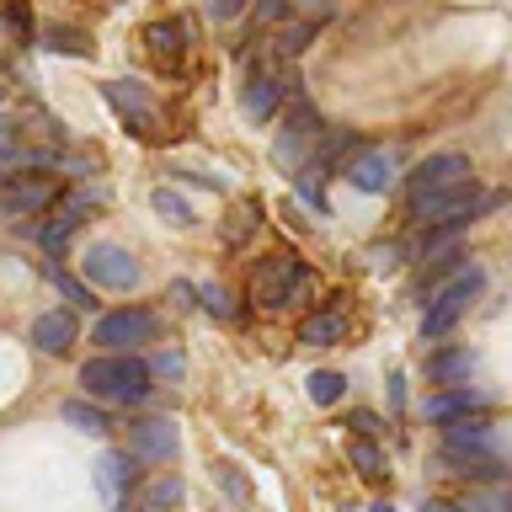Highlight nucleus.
Wrapping results in <instances>:
<instances>
[{"mask_svg": "<svg viewBox=\"0 0 512 512\" xmlns=\"http://www.w3.org/2000/svg\"><path fill=\"white\" fill-rule=\"evenodd\" d=\"M150 379L155 374L139 358H128V352H107V358H91L80 368L86 395L112 400V406H144V400H150Z\"/></svg>", "mask_w": 512, "mask_h": 512, "instance_id": "obj_1", "label": "nucleus"}, {"mask_svg": "<svg viewBox=\"0 0 512 512\" xmlns=\"http://www.w3.org/2000/svg\"><path fill=\"white\" fill-rule=\"evenodd\" d=\"M480 288H486V272H480V267H464V272H454V278H448L438 294L427 299V315H422V336H427V342L448 336L464 315H470V304L480 299Z\"/></svg>", "mask_w": 512, "mask_h": 512, "instance_id": "obj_2", "label": "nucleus"}, {"mask_svg": "<svg viewBox=\"0 0 512 512\" xmlns=\"http://www.w3.org/2000/svg\"><path fill=\"white\" fill-rule=\"evenodd\" d=\"M304 288H310V267L299 262V256H272V262L256 267L251 278V294L267 304V310H283V304H294Z\"/></svg>", "mask_w": 512, "mask_h": 512, "instance_id": "obj_3", "label": "nucleus"}, {"mask_svg": "<svg viewBox=\"0 0 512 512\" xmlns=\"http://www.w3.org/2000/svg\"><path fill=\"white\" fill-rule=\"evenodd\" d=\"M459 187H475V171L464 155H432L411 171V203L443 198V192H459Z\"/></svg>", "mask_w": 512, "mask_h": 512, "instance_id": "obj_4", "label": "nucleus"}, {"mask_svg": "<svg viewBox=\"0 0 512 512\" xmlns=\"http://www.w3.org/2000/svg\"><path fill=\"white\" fill-rule=\"evenodd\" d=\"M80 272H86L91 283H102V288H118V294H128V288H139V262L128 256L123 246H86V256H80Z\"/></svg>", "mask_w": 512, "mask_h": 512, "instance_id": "obj_5", "label": "nucleus"}, {"mask_svg": "<svg viewBox=\"0 0 512 512\" xmlns=\"http://www.w3.org/2000/svg\"><path fill=\"white\" fill-rule=\"evenodd\" d=\"M144 342H155V315L150 310H112L96 320V347L107 352H134Z\"/></svg>", "mask_w": 512, "mask_h": 512, "instance_id": "obj_6", "label": "nucleus"}, {"mask_svg": "<svg viewBox=\"0 0 512 512\" xmlns=\"http://www.w3.org/2000/svg\"><path fill=\"white\" fill-rule=\"evenodd\" d=\"M107 102L118 118L134 123V134H155V107H150V96H144V86H134V80H107Z\"/></svg>", "mask_w": 512, "mask_h": 512, "instance_id": "obj_7", "label": "nucleus"}, {"mask_svg": "<svg viewBox=\"0 0 512 512\" xmlns=\"http://www.w3.org/2000/svg\"><path fill=\"white\" fill-rule=\"evenodd\" d=\"M176 422H166V416H150V422H134L128 427V448H134L139 459H171L176 454Z\"/></svg>", "mask_w": 512, "mask_h": 512, "instance_id": "obj_8", "label": "nucleus"}, {"mask_svg": "<svg viewBox=\"0 0 512 512\" xmlns=\"http://www.w3.org/2000/svg\"><path fill=\"white\" fill-rule=\"evenodd\" d=\"M32 347L48 352V358H64L75 347V315L70 310H43L32 320Z\"/></svg>", "mask_w": 512, "mask_h": 512, "instance_id": "obj_9", "label": "nucleus"}, {"mask_svg": "<svg viewBox=\"0 0 512 512\" xmlns=\"http://www.w3.org/2000/svg\"><path fill=\"white\" fill-rule=\"evenodd\" d=\"M347 182L358 192H390L395 187V155L390 150H368L347 166Z\"/></svg>", "mask_w": 512, "mask_h": 512, "instance_id": "obj_10", "label": "nucleus"}, {"mask_svg": "<svg viewBox=\"0 0 512 512\" xmlns=\"http://www.w3.org/2000/svg\"><path fill=\"white\" fill-rule=\"evenodd\" d=\"M443 448H454V454H486V459H496L491 422H486V416H464V422H448Z\"/></svg>", "mask_w": 512, "mask_h": 512, "instance_id": "obj_11", "label": "nucleus"}, {"mask_svg": "<svg viewBox=\"0 0 512 512\" xmlns=\"http://www.w3.org/2000/svg\"><path fill=\"white\" fill-rule=\"evenodd\" d=\"M278 96H283V80L278 75H267V70H256L246 80V96H240V112H246L251 123H267L272 112H278Z\"/></svg>", "mask_w": 512, "mask_h": 512, "instance_id": "obj_12", "label": "nucleus"}, {"mask_svg": "<svg viewBox=\"0 0 512 512\" xmlns=\"http://www.w3.org/2000/svg\"><path fill=\"white\" fill-rule=\"evenodd\" d=\"M320 134V123H315V112L310 107H294V118H288V134L278 139V166H288L294 171V160H304V150H310V139Z\"/></svg>", "mask_w": 512, "mask_h": 512, "instance_id": "obj_13", "label": "nucleus"}, {"mask_svg": "<svg viewBox=\"0 0 512 512\" xmlns=\"http://www.w3.org/2000/svg\"><path fill=\"white\" fill-rule=\"evenodd\" d=\"M96 486H102V496L112 507L128 502V491H134V459L128 454H102L96 459Z\"/></svg>", "mask_w": 512, "mask_h": 512, "instance_id": "obj_14", "label": "nucleus"}, {"mask_svg": "<svg viewBox=\"0 0 512 512\" xmlns=\"http://www.w3.org/2000/svg\"><path fill=\"white\" fill-rule=\"evenodd\" d=\"M470 411H486V395L470 390V384H459V390L427 400V416H432V422H464Z\"/></svg>", "mask_w": 512, "mask_h": 512, "instance_id": "obj_15", "label": "nucleus"}, {"mask_svg": "<svg viewBox=\"0 0 512 512\" xmlns=\"http://www.w3.org/2000/svg\"><path fill=\"white\" fill-rule=\"evenodd\" d=\"M427 374H432V384H470V374H475V352L470 347H448V352H438V358L427 363Z\"/></svg>", "mask_w": 512, "mask_h": 512, "instance_id": "obj_16", "label": "nucleus"}, {"mask_svg": "<svg viewBox=\"0 0 512 512\" xmlns=\"http://www.w3.org/2000/svg\"><path fill=\"white\" fill-rule=\"evenodd\" d=\"M48 208V187L43 182H32V187H16L0 198V219H16V214H43Z\"/></svg>", "mask_w": 512, "mask_h": 512, "instance_id": "obj_17", "label": "nucleus"}, {"mask_svg": "<svg viewBox=\"0 0 512 512\" xmlns=\"http://www.w3.org/2000/svg\"><path fill=\"white\" fill-rule=\"evenodd\" d=\"M443 464L454 475H464V480H496V475H502V464H496V459H486V454H454V448H443Z\"/></svg>", "mask_w": 512, "mask_h": 512, "instance_id": "obj_18", "label": "nucleus"}, {"mask_svg": "<svg viewBox=\"0 0 512 512\" xmlns=\"http://www.w3.org/2000/svg\"><path fill=\"white\" fill-rule=\"evenodd\" d=\"M64 422H70L75 432H86V438H102V432H107V411L91 406V400H64Z\"/></svg>", "mask_w": 512, "mask_h": 512, "instance_id": "obj_19", "label": "nucleus"}, {"mask_svg": "<svg viewBox=\"0 0 512 512\" xmlns=\"http://www.w3.org/2000/svg\"><path fill=\"white\" fill-rule=\"evenodd\" d=\"M299 342H310V347H331V342H342V315H336V310L310 315V320L299 326Z\"/></svg>", "mask_w": 512, "mask_h": 512, "instance_id": "obj_20", "label": "nucleus"}, {"mask_svg": "<svg viewBox=\"0 0 512 512\" xmlns=\"http://www.w3.org/2000/svg\"><path fill=\"white\" fill-rule=\"evenodd\" d=\"M80 219H86V203H70L59 219H48V224H43V251H48V256L64 251V240L75 235V224H80Z\"/></svg>", "mask_w": 512, "mask_h": 512, "instance_id": "obj_21", "label": "nucleus"}, {"mask_svg": "<svg viewBox=\"0 0 512 512\" xmlns=\"http://www.w3.org/2000/svg\"><path fill=\"white\" fill-rule=\"evenodd\" d=\"M155 214L160 219H166V224H176V230H187V224H192V208H187V198H176V192L171 187H155Z\"/></svg>", "mask_w": 512, "mask_h": 512, "instance_id": "obj_22", "label": "nucleus"}, {"mask_svg": "<svg viewBox=\"0 0 512 512\" xmlns=\"http://www.w3.org/2000/svg\"><path fill=\"white\" fill-rule=\"evenodd\" d=\"M352 470H358L363 480H384V475H390V470H384V454H379V448L368 443V438L352 443Z\"/></svg>", "mask_w": 512, "mask_h": 512, "instance_id": "obj_23", "label": "nucleus"}, {"mask_svg": "<svg viewBox=\"0 0 512 512\" xmlns=\"http://www.w3.org/2000/svg\"><path fill=\"white\" fill-rule=\"evenodd\" d=\"M144 38H150V48L160 59H182V27H176V22H155Z\"/></svg>", "mask_w": 512, "mask_h": 512, "instance_id": "obj_24", "label": "nucleus"}, {"mask_svg": "<svg viewBox=\"0 0 512 512\" xmlns=\"http://www.w3.org/2000/svg\"><path fill=\"white\" fill-rule=\"evenodd\" d=\"M342 390H347V379L331 374V368L310 374V400H315V406H336V400H342Z\"/></svg>", "mask_w": 512, "mask_h": 512, "instance_id": "obj_25", "label": "nucleus"}, {"mask_svg": "<svg viewBox=\"0 0 512 512\" xmlns=\"http://www.w3.org/2000/svg\"><path fill=\"white\" fill-rule=\"evenodd\" d=\"M176 502H182V480H176V475H160L155 486L144 491V507H150V512H160V507H176Z\"/></svg>", "mask_w": 512, "mask_h": 512, "instance_id": "obj_26", "label": "nucleus"}, {"mask_svg": "<svg viewBox=\"0 0 512 512\" xmlns=\"http://www.w3.org/2000/svg\"><path fill=\"white\" fill-rule=\"evenodd\" d=\"M48 278H54V288H59V294H64V299H70V304H75V310H91V304H96V299L86 294V288H80V283L70 278V272H59V267H48Z\"/></svg>", "mask_w": 512, "mask_h": 512, "instance_id": "obj_27", "label": "nucleus"}, {"mask_svg": "<svg viewBox=\"0 0 512 512\" xmlns=\"http://www.w3.org/2000/svg\"><path fill=\"white\" fill-rule=\"evenodd\" d=\"M464 512H512V486H496V491H486V496H475Z\"/></svg>", "mask_w": 512, "mask_h": 512, "instance_id": "obj_28", "label": "nucleus"}, {"mask_svg": "<svg viewBox=\"0 0 512 512\" xmlns=\"http://www.w3.org/2000/svg\"><path fill=\"white\" fill-rule=\"evenodd\" d=\"M310 32H315V27H288L278 48H283V54H288V59H294V54H304V43H310Z\"/></svg>", "mask_w": 512, "mask_h": 512, "instance_id": "obj_29", "label": "nucleus"}, {"mask_svg": "<svg viewBox=\"0 0 512 512\" xmlns=\"http://www.w3.org/2000/svg\"><path fill=\"white\" fill-rule=\"evenodd\" d=\"M246 6L251 0H208V16H214V22H230V16H240Z\"/></svg>", "mask_w": 512, "mask_h": 512, "instance_id": "obj_30", "label": "nucleus"}, {"mask_svg": "<svg viewBox=\"0 0 512 512\" xmlns=\"http://www.w3.org/2000/svg\"><path fill=\"white\" fill-rule=\"evenodd\" d=\"M352 427H358V438H374V432H379V416H374V411H352Z\"/></svg>", "mask_w": 512, "mask_h": 512, "instance_id": "obj_31", "label": "nucleus"}, {"mask_svg": "<svg viewBox=\"0 0 512 512\" xmlns=\"http://www.w3.org/2000/svg\"><path fill=\"white\" fill-rule=\"evenodd\" d=\"M203 304L214 315H230V299H224V288H203Z\"/></svg>", "mask_w": 512, "mask_h": 512, "instance_id": "obj_32", "label": "nucleus"}, {"mask_svg": "<svg viewBox=\"0 0 512 512\" xmlns=\"http://www.w3.org/2000/svg\"><path fill=\"white\" fill-rule=\"evenodd\" d=\"M11 150H16V128L0 118V155H11Z\"/></svg>", "mask_w": 512, "mask_h": 512, "instance_id": "obj_33", "label": "nucleus"}, {"mask_svg": "<svg viewBox=\"0 0 512 512\" xmlns=\"http://www.w3.org/2000/svg\"><path fill=\"white\" fill-rule=\"evenodd\" d=\"M155 368H160V374H182V358H176V352H160Z\"/></svg>", "mask_w": 512, "mask_h": 512, "instance_id": "obj_34", "label": "nucleus"}, {"mask_svg": "<svg viewBox=\"0 0 512 512\" xmlns=\"http://www.w3.org/2000/svg\"><path fill=\"white\" fill-rule=\"evenodd\" d=\"M422 512H464V507H454V502H427Z\"/></svg>", "mask_w": 512, "mask_h": 512, "instance_id": "obj_35", "label": "nucleus"}, {"mask_svg": "<svg viewBox=\"0 0 512 512\" xmlns=\"http://www.w3.org/2000/svg\"><path fill=\"white\" fill-rule=\"evenodd\" d=\"M368 512H395V507H390V502H374V507H368Z\"/></svg>", "mask_w": 512, "mask_h": 512, "instance_id": "obj_36", "label": "nucleus"}, {"mask_svg": "<svg viewBox=\"0 0 512 512\" xmlns=\"http://www.w3.org/2000/svg\"><path fill=\"white\" fill-rule=\"evenodd\" d=\"M0 96H6V91H0Z\"/></svg>", "mask_w": 512, "mask_h": 512, "instance_id": "obj_37", "label": "nucleus"}]
</instances>
